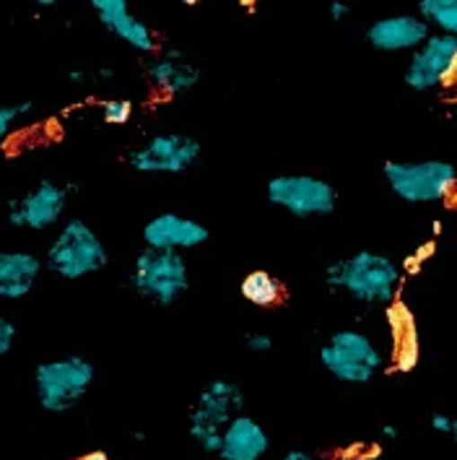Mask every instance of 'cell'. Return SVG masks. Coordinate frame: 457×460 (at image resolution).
<instances>
[{"instance_id": "1", "label": "cell", "mask_w": 457, "mask_h": 460, "mask_svg": "<svg viewBox=\"0 0 457 460\" xmlns=\"http://www.w3.org/2000/svg\"><path fill=\"white\" fill-rule=\"evenodd\" d=\"M400 266L382 252L359 250L325 268L328 289L343 291L364 307H390L400 287Z\"/></svg>"}, {"instance_id": "2", "label": "cell", "mask_w": 457, "mask_h": 460, "mask_svg": "<svg viewBox=\"0 0 457 460\" xmlns=\"http://www.w3.org/2000/svg\"><path fill=\"white\" fill-rule=\"evenodd\" d=\"M110 263V252L83 218H68L45 252V268L63 281H78L99 273Z\"/></svg>"}, {"instance_id": "3", "label": "cell", "mask_w": 457, "mask_h": 460, "mask_svg": "<svg viewBox=\"0 0 457 460\" xmlns=\"http://www.w3.org/2000/svg\"><path fill=\"white\" fill-rule=\"evenodd\" d=\"M94 364L78 354L49 359L34 367V393L48 413L73 411L94 385Z\"/></svg>"}, {"instance_id": "4", "label": "cell", "mask_w": 457, "mask_h": 460, "mask_svg": "<svg viewBox=\"0 0 457 460\" xmlns=\"http://www.w3.org/2000/svg\"><path fill=\"white\" fill-rule=\"evenodd\" d=\"M244 409V395L237 383L216 377L200 390L195 406L188 413V435L200 445L203 453L218 456L226 427Z\"/></svg>"}, {"instance_id": "5", "label": "cell", "mask_w": 457, "mask_h": 460, "mask_svg": "<svg viewBox=\"0 0 457 460\" xmlns=\"http://www.w3.org/2000/svg\"><path fill=\"white\" fill-rule=\"evenodd\" d=\"M130 287L145 302L156 307H169L190 289L188 261L182 258V252L144 247L133 261Z\"/></svg>"}, {"instance_id": "6", "label": "cell", "mask_w": 457, "mask_h": 460, "mask_svg": "<svg viewBox=\"0 0 457 460\" xmlns=\"http://www.w3.org/2000/svg\"><path fill=\"white\" fill-rule=\"evenodd\" d=\"M385 182L395 198L424 206V203H442L453 198L457 190L455 164L442 159H424V162H395L390 159L382 167Z\"/></svg>"}, {"instance_id": "7", "label": "cell", "mask_w": 457, "mask_h": 460, "mask_svg": "<svg viewBox=\"0 0 457 460\" xmlns=\"http://www.w3.org/2000/svg\"><path fill=\"white\" fill-rule=\"evenodd\" d=\"M320 364L338 383L366 385L382 369V351L364 331L343 328L322 343Z\"/></svg>"}, {"instance_id": "8", "label": "cell", "mask_w": 457, "mask_h": 460, "mask_svg": "<svg viewBox=\"0 0 457 460\" xmlns=\"http://www.w3.org/2000/svg\"><path fill=\"white\" fill-rule=\"evenodd\" d=\"M265 198L294 218H325L338 208L336 185L314 174H276L265 185Z\"/></svg>"}, {"instance_id": "9", "label": "cell", "mask_w": 457, "mask_h": 460, "mask_svg": "<svg viewBox=\"0 0 457 460\" xmlns=\"http://www.w3.org/2000/svg\"><path fill=\"white\" fill-rule=\"evenodd\" d=\"M203 156V146L185 133H159L130 151L127 164L141 174H182Z\"/></svg>"}, {"instance_id": "10", "label": "cell", "mask_w": 457, "mask_h": 460, "mask_svg": "<svg viewBox=\"0 0 457 460\" xmlns=\"http://www.w3.org/2000/svg\"><path fill=\"white\" fill-rule=\"evenodd\" d=\"M71 193H75V185L42 180L24 195L8 200V224L13 229H26V232L52 229L55 224H60V218L66 214Z\"/></svg>"}, {"instance_id": "11", "label": "cell", "mask_w": 457, "mask_h": 460, "mask_svg": "<svg viewBox=\"0 0 457 460\" xmlns=\"http://www.w3.org/2000/svg\"><path fill=\"white\" fill-rule=\"evenodd\" d=\"M457 58V37L436 34L410 52L409 66L403 73L406 86L413 92H434L453 78V66Z\"/></svg>"}, {"instance_id": "12", "label": "cell", "mask_w": 457, "mask_h": 460, "mask_svg": "<svg viewBox=\"0 0 457 460\" xmlns=\"http://www.w3.org/2000/svg\"><path fill=\"white\" fill-rule=\"evenodd\" d=\"M92 11L99 24L130 49L141 55H154L159 48L156 31L130 11L127 0H92Z\"/></svg>"}, {"instance_id": "13", "label": "cell", "mask_w": 457, "mask_h": 460, "mask_svg": "<svg viewBox=\"0 0 457 460\" xmlns=\"http://www.w3.org/2000/svg\"><path fill=\"white\" fill-rule=\"evenodd\" d=\"M211 232L206 224L198 218L182 217V214H159L148 218L144 226V244L148 250H169V252H182L195 250L208 243Z\"/></svg>"}, {"instance_id": "14", "label": "cell", "mask_w": 457, "mask_h": 460, "mask_svg": "<svg viewBox=\"0 0 457 460\" xmlns=\"http://www.w3.org/2000/svg\"><path fill=\"white\" fill-rule=\"evenodd\" d=\"M144 75L156 92H162L167 97L188 94L200 84V68L185 58L182 49L174 48H164L151 60H145Z\"/></svg>"}, {"instance_id": "15", "label": "cell", "mask_w": 457, "mask_h": 460, "mask_svg": "<svg viewBox=\"0 0 457 460\" xmlns=\"http://www.w3.org/2000/svg\"><path fill=\"white\" fill-rule=\"evenodd\" d=\"M432 34V26L418 13H395L377 19L369 26L366 42L377 52H403V49H418Z\"/></svg>"}, {"instance_id": "16", "label": "cell", "mask_w": 457, "mask_h": 460, "mask_svg": "<svg viewBox=\"0 0 457 460\" xmlns=\"http://www.w3.org/2000/svg\"><path fill=\"white\" fill-rule=\"evenodd\" d=\"M42 261L26 250H0V302H19L31 294Z\"/></svg>"}, {"instance_id": "17", "label": "cell", "mask_w": 457, "mask_h": 460, "mask_svg": "<svg viewBox=\"0 0 457 460\" xmlns=\"http://www.w3.org/2000/svg\"><path fill=\"white\" fill-rule=\"evenodd\" d=\"M270 450V437L263 424L247 413H240L224 432L218 460H263Z\"/></svg>"}, {"instance_id": "18", "label": "cell", "mask_w": 457, "mask_h": 460, "mask_svg": "<svg viewBox=\"0 0 457 460\" xmlns=\"http://www.w3.org/2000/svg\"><path fill=\"white\" fill-rule=\"evenodd\" d=\"M390 317V333H392V346H395V369L398 372H410L418 364V333H416V323L406 305L392 302L387 307Z\"/></svg>"}, {"instance_id": "19", "label": "cell", "mask_w": 457, "mask_h": 460, "mask_svg": "<svg viewBox=\"0 0 457 460\" xmlns=\"http://www.w3.org/2000/svg\"><path fill=\"white\" fill-rule=\"evenodd\" d=\"M240 294L252 307H276L284 299V284L270 270H252L242 279Z\"/></svg>"}, {"instance_id": "20", "label": "cell", "mask_w": 457, "mask_h": 460, "mask_svg": "<svg viewBox=\"0 0 457 460\" xmlns=\"http://www.w3.org/2000/svg\"><path fill=\"white\" fill-rule=\"evenodd\" d=\"M418 16L436 29V34L457 37V0H421Z\"/></svg>"}, {"instance_id": "21", "label": "cell", "mask_w": 457, "mask_h": 460, "mask_svg": "<svg viewBox=\"0 0 457 460\" xmlns=\"http://www.w3.org/2000/svg\"><path fill=\"white\" fill-rule=\"evenodd\" d=\"M34 112V102H16V104H0V138L8 136L13 130V125L19 120H24Z\"/></svg>"}, {"instance_id": "22", "label": "cell", "mask_w": 457, "mask_h": 460, "mask_svg": "<svg viewBox=\"0 0 457 460\" xmlns=\"http://www.w3.org/2000/svg\"><path fill=\"white\" fill-rule=\"evenodd\" d=\"M133 118V102L130 99H107L101 102V120L107 125H125Z\"/></svg>"}, {"instance_id": "23", "label": "cell", "mask_w": 457, "mask_h": 460, "mask_svg": "<svg viewBox=\"0 0 457 460\" xmlns=\"http://www.w3.org/2000/svg\"><path fill=\"white\" fill-rule=\"evenodd\" d=\"M244 346H247L250 354H265V351L273 349V339H270V333H265V331H250V333L244 336Z\"/></svg>"}, {"instance_id": "24", "label": "cell", "mask_w": 457, "mask_h": 460, "mask_svg": "<svg viewBox=\"0 0 457 460\" xmlns=\"http://www.w3.org/2000/svg\"><path fill=\"white\" fill-rule=\"evenodd\" d=\"M13 341H16V325H13L8 317L0 313V357L11 354V349H13Z\"/></svg>"}, {"instance_id": "25", "label": "cell", "mask_w": 457, "mask_h": 460, "mask_svg": "<svg viewBox=\"0 0 457 460\" xmlns=\"http://www.w3.org/2000/svg\"><path fill=\"white\" fill-rule=\"evenodd\" d=\"M432 427L436 432H442V435H453L455 432V419L447 416V413H434Z\"/></svg>"}, {"instance_id": "26", "label": "cell", "mask_w": 457, "mask_h": 460, "mask_svg": "<svg viewBox=\"0 0 457 460\" xmlns=\"http://www.w3.org/2000/svg\"><path fill=\"white\" fill-rule=\"evenodd\" d=\"M328 13H330V19H333V22H343V19H348V16H351V5H348V3H343V0H333V3H330V8H328Z\"/></svg>"}, {"instance_id": "27", "label": "cell", "mask_w": 457, "mask_h": 460, "mask_svg": "<svg viewBox=\"0 0 457 460\" xmlns=\"http://www.w3.org/2000/svg\"><path fill=\"white\" fill-rule=\"evenodd\" d=\"M71 460H112L104 450H92V453H83V456H78V458Z\"/></svg>"}, {"instance_id": "28", "label": "cell", "mask_w": 457, "mask_h": 460, "mask_svg": "<svg viewBox=\"0 0 457 460\" xmlns=\"http://www.w3.org/2000/svg\"><path fill=\"white\" fill-rule=\"evenodd\" d=\"M281 460H320V458H314V456L304 453V450H289V453H286Z\"/></svg>"}, {"instance_id": "29", "label": "cell", "mask_w": 457, "mask_h": 460, "mask_svg": "<svg viewBox=\"0 0 457 460\" xmlns=\"http://www.w3.org/2000/svg\"><path fill=\"white\" fill-rule=\"evenodd\" d=\"M382 435H385L387 439H395V437H398V427H390V424H387L385 429H382Z\"/></svg>"}, {"instance_id": "30", "label": "cell", "mask_w": 457, "mask_h": 460, "mask_svg": "<svg viewBox=\"0 0 457 460\" xmlns=\"http://www.w3.org/2000/svg\"><path fill=\"white\" fill-rule=\"evenodd\" d=\"M37 5H40V8H52V5H57V3H55V0H37Z\"/></svg>"}, {"instance_id": "31", "label": "cell", "mask_w": 457, "mask_h": 460, "mask_svg": "<svg viewBox=\"0 0 457 460\" xmlns=\"http://www.w3.org/2000/svg\"><path fill=\"white\" fill-rule=\"evenodd\" d=\"M450 84L457 86V58H455V66H453V78H450Z\"/></svg>"}, {"instance_id": "32", "label": "cell", "mask_w": 457, "mask_h": 460, "mask_svg": "<svg viewBox=\"0 0 457 460\" xmlns=\"http://www.w3.org/2000/svg\"><path fill=\"white\" fill-rule=\"evenodd\" d=\"M453 439H455V445H457V421H455V432H453Z\"/></svg>"}]
</instances>
